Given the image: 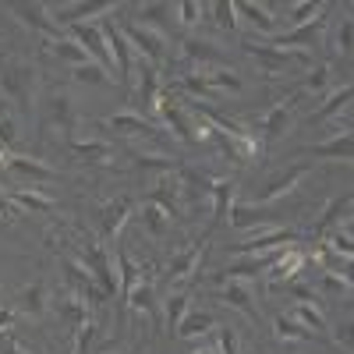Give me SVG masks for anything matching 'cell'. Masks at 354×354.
Returning a JSON list of instances; mask_svg holds the SVG:
<instances>
[{
  "label": "cell",
  "mask_w": 354,
  "mask_h": 354,
  "mask_svg": "<svg viewBox=\"0 0 354 354\" xmlns=\"http://www.w3.org/2000/svg\"><path fill=\"white\" fill-rule=\"evenodd\" d=\"M205 11H213V15H216V25H220V28L234 32L238 18H234V4H230V0H220V4H205Z\"/></svg>",
  "instance_id": "47"
},
{
  "label": "cell",
  "mask_w": 354,
  "mask_h": 354,
  "mask_svg": "<svg viewBox=\"0 0 354 354\" xmlns=\"http://www.w3.org/2000/svg\"><path fill=\"white\" fill-rule=\"evenodd\" d=\"M135 312H142L145 319H156V298H153V283L149 280H138L131 290H128V298H124Z\"/></svg>",
  "instance_id": "26"
},
{
  "label": "cell",
  "mask_w": 354,
  "mask_h": 354,
  "mask_svg": "<svg viewBox=\"0 0 354 354\" xmlns=\"http://www.w3.org/2000/svg\"><path fill=\"white\" fill-rule=\"evenodd\" d=\"M11 11L18 15V21H25L28 28H36L39 39H61V32H57V21L46 15L50 8L46 4H11Z\"/></svg>",
  "instance_id": "10"
},
{
  "label": "cell",
  "mask_w": 354,
  "mask_h": 354,
  "mask_svg": "<svg viewBox=\"0 0 354 354\" xmlns=\"http://www.w3.org/2000/svg\"><path fill=\"white\" fill-rule=\"evenodd\" d=\"M0 167L18 174V177H28V181H53V177H57V170H50L46 163H39L32 156H18V153H8Z\"/></svg>",
  "instance_id": "15"
},
{
  "label": "cell",
  "mask_w": 354,
  "mask_h": 354,
  "mask_svg": "<svg viewBox=\"0 0 354 354\" xmlns=\"http://www.w3.org/2000/svg\"><path fill=\"white\" fill-rule=\"evenodd\" d=\"M326 78H330V71H326V68H319V71L308 78V88H312V93H319V88H326Z\"/></svg>",
  "instance_id": "54"
},
{
  "label": "cell",
  "mask_w": 354,
  "mask_h": 354,
  "mask_svg": "<svg viewBox=\"0 0 354 354\" xmlns=\"http://www.w3.org/2000/svg\"><path fill=\"white\" fill-rule=\"evenodd\" d=\"M93 337H96V322L93 319H85L82 326H78V340H75V354H93L88 347H93Z\"/></svg>",
  "instance_id": "49"
},
{
  "label": "cell",
  "mask_w": 354,
  "mask_h": 354,
  "mask_svg": "<svg viewBox=\"0 0 354 354\" xmlns=\"http://www.w3.org/2000/svg\"><path fill=\"white\" fill-rule=\"evenodd\" d=\"M113 4H68V8H53V21L57 25H78L82 18H93L110 11Z\"/></svg>",
  "instance_id": "24"
},
{
  "label": "cell",
  "mask_w": 354,
  "mask_h": 354,
  "mask_svg": "<svg viewBox=\"0 0 354 354\" xmlns=\"http://www.w3.org/2000/svg\"><path fill=\"white\" fill-rule=\"evenodd\" d=\"M287 124H290V103H277L270 113L262 117V124H259V128L266 131V138L273 142V138H280V135L287 131Z\"/></svg>",
  "instance_id": "28"
},
{
  "label": "cell",
  "mask_w": 354,
  "mask_h": 354,
  "mask_svg": "<svg viewBox=\"0 0 354 354\" xmlns=\"http://www.w3.org/2000/svg\"><path fill=\"white\" fill-rule=\"evenodd\" d=\"M78 262L100 280L103 294H113V290H117V277H113V270H110V259H106L103 245H96V241L85 238V245H82V252H78Z\"/></svg>",
  "instance_id": "4"
},
{
  "label": "cell",
  "mask_w": 354,
  "mask_h": 354,
  "mask_svg": "<svg viewBox=\"0 0 354 354\" xmlns=\"http://www.w3.org/2000/svg\"><path fill=\"white\" fill-rule=\"evenodd\" d=\"M71 124H75V110H71V96L68 93H53L46 100V113H43V128H53L61 138L71 142Z\"/></svg>",
  "instance_id": "8"
},
{
  "label": "cell",
  "mask_w": 354,
  "mask_h": 354,
  "mask_svg": "<svg viewBox=\"0 0 354 354\" xmlns=\"http://www.w3.org/2000/svg\"><path fill=\"white\" fill-rule=\"evenodd\" d=\"M131 209H135V198H131V195H121V198L106 202L103 209H100V230H103V238L121 234V227H124V220L131 216Z\"/></svg>",
  "instance_id": "13"
},
{
  "label": "cell",
  "mask_w": 354,
  "mask_h": 354,
  "mask_svg": "<svg viewBox=\"0 0 354 354\" xmlns=\"http://www.w3.org/2000/svg\"><path fill=\"white\" fill-rule=\"evenodd\" d=\"M43 43V50H50L57 61H64V64H71V68H85V64H96L93 61V53H88L82 43H75V39H39Z\"/></svg>",
  "instance_id": "16"
},
{
  "label": "cell",
  "mask_w": 354,
  "mask_h": 354,
  "mask_svg": "<svg viewBox=\"0 0 354 354\" xmlns=\"http://www.w3.org/2000/svg\"><path fill=\"white\" fill-rule=\"evenodd\" d=\"M142 220H145V227H149L153 238H163V234H167V213L160 209V205L145 202V205H142Z\"/></svg>",
  "instance_id": "41"
},
{
  "label": "cell",
  "mask_w": 354,
  "mask_h": 354,
  "mask_svg": "<svg viewBox=\"0 0 354 354\" xmlns=\"http://www.w3.org/2000/svg\"><path fill=\"white\" fill-rule=\"evenodd\" d=\"M15 213H18V205H15L8 195H0V220H11Z\"/></svg>",
  "instance_id": "55"
},
{
  "label": "cell",
  "mask_w": 354,
  "mask_h": 354,
  "mask_svg": "<svg viewBox=\"0 0 354 354\" xmlns=\"http://www.w3.org/2000/svg\"><path fill=\"white\" fill-rule=\"evenodd\" d=\"M57 312H61L64 319H71L75 326H82V322L88 319V312H85V301L78 298V294H71V298H64L61 305H57Z\"/></svg>",
  "instance_id": "45"
},
{
  "label": "cell",
  "mask_w": 354,
  "mask_h": 354,
  "mask_svg": "<svg viewBox=\"0 0 354 354\" xmlns=\"http://www.w3.org/2000/svg\"><path fill=\"white\" fill-rule=\"evenodd\" d=\"M192 354H220V351H216V347L209 344V347H198V351H192Z\"/></svg>",
  "instance_id": "60"
},
{
  "label": "cell",
  "mask_w": 354,
  "mask_h": 354,
  "mask_svg": "<svg viewBox=\"0 0 354 354\" xmlns=\"http://www.w3.org/2000/svg\"><path fill=\"white\" fill-rule=\"evenodd\" d=\"M308 156H330V160H351V128L333 135L330 142H319L308 149Z\"/></svg>",
  "instance_id": "27"
},
{
  "label": "cell",
  "mask_w": 354,
  "mask_h": 354,
  "mask_svg": "<svg viewBox=\"0 0 354 354\" xmlns=\"http://www.w3.org/2000/svg\"><path fill=\"white\" fill-rule=\"evenodd\" d=\"M347 103H351V85H344L340 93H333V96H330L326 103H322V106H319V110H315V113L308 117V121H312V124H322V121H326V117H333V113H337V110H344Z\"/></svg>",
  "instance_id": "35"
},
{
  "label": "cell",
  "mask_w": 354,
  "mask_h": 354,
  "mask_svg": "<svg viewBox=\"0 0 354 354\" xmlns=\"http://www.w3.org/2000/svg\"><path fill=\"white\" fill-rule=\"evenodd\" d=\"M301 266H305V255L301 252H294V248H287V252H280L270 266H266V270H270V273H266V277H270V283L277 287V283H283V280H290L294 273H298L301 270Z\"/></svg>",
  "instance_id": "19"
},
{
  "label": "cell",
  "mask_w": 354,
  "mask_h": 354,
  "mask_svg": "<svg viewBox=\"0 0 354 354\" xmlns=\"http://www.w3.org/2000/svg\"><path fill=\"white\" fill-rule=\"evenodd\" d=\"M198 75L209 82L213 88H230V93H241V78L234 75L230 68H227V71H198Z\"/></svg>",
  "instance_id": "44"
},
{
  "label": "cell",
  "mask_w": 354,
  "mask_h": 354,
  "mask_svg": "<svg viewBox=\"0 0 354 354\" xmlns=\"http://www.w3.org/2000/svg\"><path fill=\"white\" fill-rule=\"evenodd\" d=\"M181 53L188 57V61H195L198 68H205V64H227V53L216 50L213 43H205V39H181Z\"/></svg>",
  "instance_id": "20"
},
{
  "label": "cell",
  "mask_w": 354,
  "mask_h": 354,
  "mask_svg": "<svg viewBox=\"0 0 354 354\" xmlns=\"http://www.w3.org/2000/svg\"><path fill=\"white\" fill-rule=\"evenodd\" d=\"M234 11H241L252 25L262 28V32H273V28H277V18H273V15H266L262 4H252V0H238V4H234Z\"/></svg>",
  "instance_id": "32"
},
{
  "label": "cell",
  "mask_w": 354,
  "mask_h": 354,
  "mask_svg": "<svg viewBox=\"0 0 354 354\" xmlns=\"http://www.w3.org/2000/svg\"><path fill=\"white\" fill-rule=\"evenodd\" d=\"M71 75H75V82H85V85H106V82H110V78H106V68H100V64L71 68Z\"/></svg>",
  "instance_id": "46"
},
{
  "label": "cell",
  "mask_w": 354,
  "mask_h": 354,
  "mask_svg": "<svg viewBox=\"0 0 354 354\" xmlns=\"http://www.w3.org/2000/svg\"><path fill=\"white\" fill-rule=\"evenodd\" d=\"M181 85L188 88V93L195 96V100H216V88L205 82L198 71H181Z\"/></svg>",
  "instance_id": "36"
},
{
  "label": "cell",
  "mask_w": 354,
  "mask_h": 354,
  "mask_svg": "<svg viewBox=\"0 0 354 354\" xmlns=\"http://www.w3.org/2000/svg\"><path fill=\"white\" fill-rule=\"evenodd\" d=\"M135 163L142 170H177V160L167 153H135Z\"/></svg>",
  "instance_id": "42"
},
{
  "label": "cell",
  "mask_w": 354,
  "mask_h": 354,
  "mask_svg": "<svg viewBox=\"0 0 354 354\" xmlns=\"http://www.w3.org/2000/svg\"><path fill=\"white\" fill-rule=\"evenodd\" d=\"M71 39H75V43H82L88 53H93V61H96L100 68H113L110 50H106V39H103V25L78 21V25H71Z\"/></svg>",
  "instance_id": "7"
},
{
  "label": "cell",
  "mask_w": 354,
  "mask_h": 354,
  "mask_svg": "<svg viewBox=\"0 0 354 354\" xmlns=\"http://www.w3.org/2000/svg\"><path fill=\"white\" fill-rule=\"evenodd\" d=\"M230 223L238 227V230H245V227H259V230L273 227V223H270V216H266V213H255V209H248V205H230Z\"/></svg>",
  "instance_id": "33"
},
{
  "label": "cell",
  "mask_w": 354,
  "mask_h": 354,
  "mask_svg": "<svg viewBox=\"0 0 354 354\" xmlns=\"http://www.w3.org/2000/svg\"><path fill=\"white\" fill-rule=\"evenodd\" d=\"M213 330V315L209 312H185V319L177 322V337H198V333H209Z\"/></svg>",
  "instance_id": "30"
},
{
  "label": "cell",
  "mask_w": 354,
  "mask_h": 354,
  "mask_svg": "<svg viewBox=\"0 0 354 354\" xmlns=\"http://www.w3.org/2000/svg\"><path fill=\"white\" fill-rule=\"evenodd\" d=\"M202 252H205V241H195L188 252H181L174 262H170V270H167V280L170 283H188L198 270V262H202Z\"/></svg>",
  "instance_id": "17"
},
{
  "label": "cell",
  "mask_w": 354,
  "mask_h": 354,
  "mask_svg": "<svg viewBox=\"0 0 354 354\" xmlns=\"http://www.w3.org/2000/svg\"><path fill=\"white\" fill-rule=\"evenodd\" d=\"M326 290H344V294H351V280H347V277H337V273H326Z\"/></svg>",
  "instance_id": "53"
},
{
  "label": "cell",
  "mask_w": 354,
  "mask_h": 354,
  "mask_svg": "<svg viewBox=\"0 0 354 354\" xmlns=\"http://www.w3.org/2000/svg\"><path fill=\"white\" fill-rule=\"evenodd\" d=\"M277 337H280V340H312V330H305L298 319L280 315V319H277Z\"/></svg>",
  "instance_id": "39"
},
{
  "label": "cell",
  "mask_w": 354,
  "mask_h": 354,
  "mask_svg": "<svg viewBox=\"0 0 354 354\" xmlns=\"http://www.w3.org/2000/svg\"><path fill=\"white\" fill-rule=\"evenodd\" d=\"M106 128L121 131V135H131V138H138V135H142V138H160V131H156V124L149 121V117H142V113H131V110L106 117Z\"/></svg>",
  "instance_id": "14"
},
{
  "label": "cell",
  "mask_w": 354,
  "mask_h": 354,
  "mask_svg": "<svg viewBox=\"0 0 354 354\" xmlns=\"http://www.w3.org/2000/svg\"><path fill=\"white\" fill-rule=\"evenodd\" d=\"M138 15H142V21H138V25H149V28H156V32H163V36H167L174 8H170V4H142V8H138Z\"/></svg>",
  "instance_id": "29"
},
{
  "label": "cell",
  "mask_w": 354,
  "mask_h": 354,
  "mask_svg": "<svg viewBox=\"0 0 354 354\" xmlns=\"http://www.w3.org/2000/svg\"><path fill=\"white\" fill-rule=\"evenodd\" d=\"M68 149L75 153V160L88 163V167H113L117 160V149L110 142H100V138H85V142H68Z\"/></svg>",
  "instance_id": "11"
},
{
  "label": "cell",
  "mask_w": 354,
  "mask_h": 354,
  "mask_svg": "<svg viewBox=\"0 0 354 354\" xmlns=\"http://www.w3.org/2000/svg\"><path fill=\"white\" fill-rule=\"evenodd\" d=\"M64 280L78 290V298L85 301V305H93V308H100L103 301H106V294H103V287H96L93 283V273L85 270V266L78 262V259H64Z\"/></svg>",
  "instance_id": "5"
},
{
  "label": "cell",
  "mask_w": 354,
  "mask_h": 354,
  "mask_svg": "<svg viewBox=\"0 0 354 354\" xmlns=\"http://www.w3.org/2000/svg\"><path fill=\"white\" fill-rule=\"evenodd\" d=\"M21 308H25L28 315H43V308H46V287H43V283L25 287V290H21Z\"/></svg>",
  "instance_id": "38"
},
{
  "label": "cell",
  "mask_w": 354,
  "mask_h": 354,
  "mask_svg": "<svg viewBox=\"0 0 354 354\" xmlns=\"http://www.w3.org/2000/svg\"><path fill=\"white\" fill-rule=\"evenodd\" d=\"M156 110L163 113V121L170 124V131H174L177 138H181V142H188V145H195V131H192V124H188V113H185L181 106L167 100V103H160Z\"/></svg>",
  "instance_id": "22"
},
{
  "label": "cell",
  "mask_w": 354,
  "mask_h": 354,
  "mask_svg": "<svg viewBox=\"0 0 354 354\" xmlns=\"http://www.w3.org/2000/svg\"><path fill=\"white\" fill-rule=\"evenodd\" d=\"M245 53L255 57V64L266 75H290L294 68H308L312 64V53L308 50H280V46H270V43H262V39H248L245 43Z\"/></svg>",
  "instance_id": "2"
},
{
  "label": "cell",
  "mask_w": 354,
  "mask_h": 354,
  "mask_svg": "<svg viewBox=\"0 0 354 354\" xmlns=\"http://www.w3.org/2000/svg\"><path fill=\"white\" fill-rule=\"evenodd\" d=\"M138 103L145 113H156L160 106V93H156V64H149L142 57V85H138Z\"/></svg>",
  "instance_id": "23"
},
{
  "label": "cell",
  "mask_w": 354,
  "mask_h": 354,
  "mask_svg": "<svg viewBox=\"0 0 354 354\" xmlns=\"http://www.w3.org/2000/svg\"><path fill=\"white\" fill-rule=\"evenodd\" d=\"M8 198L18 205V209H28V213H50L53 209V198L39 195V192H11Z\"/></svg>",
  "instance_id": "31"
},
{
  "label": "cell",
  "mask_w": 354,
  "mask_h": 354,
  "mask_svg": "<svg viewBox=\"0 0 354 354\" xmlns=\"http://www.w3.org/2000/svg\"><path fill=\"white\" fill-rule=\"evenodd\" d=\"M177 11H181V21H185V25H195V21H198V15H202V4H195V0H188V4H181Z\"/></svg>",
  "instance_id": "52"
},
{
  "label": "cell",
  "mask_w": 354,
  "mask_h": 354,
  "mask_svg": "<svg viewBox=\"0 0 354 354\" xmlns=\"http://www.w3.org/2000/svg\"><path fill=\"white\" fill-rule=\"evenodd\" d=\"M185 312H188V294H170V298H167V308H163L167 330H177V322L185 319Z\"/></svg>",
  "instance_id": "40"
},
{
  "label": "cell",
  "mask_w": 354,
  "mask_h": 354,
  "mask_svg": "<svg viewBox=\"0 0 354 354\" xmlns=\"http://www.w3.org/2000/svg\"><path fill=\"white\" fill-rule=\"evenodd\" d=\"M347 213H351V195H344V198H333V202L326 205V213L319 216V223H315V234H322L326 227H333V223H340V220H351Z\"/></svg>",
  "instance_id": "34"
},
{
  "label": "cell",
  "mask_w": 354,
  "mask_h": 354,
  "mask_svg": "<svg viewBox=\"0 0 354 354\" xmlns=\"http://www.w3.org/2000/svg\"><path fill=\"white\" fill-rule=\"evenodd\" d=\"M294 319L305 322V326L312 330H326V315H322V308L308 305V301H298V308H294Z\"/></svg>",
  "instance_id": "43"
},
{
  "label": "cell",
  "mask_w": 354,
  "mask_h": 354,
  "mask_svg": "<svg viewBox=\"0 0 354 354\" xmlns=\"http://www.w3.org/2000/svg\"><path fill=\"white\" fill-rule=\"evenodd\" d=\"M11 326V308H0V330Z\"/></svg>",
  "instance_id": "58"
},
{
  "label": "cell",
  "mask_w": 354,
  "mask_h": 354,
  "mask_svg": "<svg viewBox=\"0 0 354 354\" xmlns=\"http://www.w3.org/2000/svg\"><path fill=\"white\" fill-rule=\"evenodd\" d=\"M220 351L223 354H238V333H234V326L220 330Z\"/></svg>",
  "instance_id": "51"
},
{
  "label": "cell",
  "mask_w": 354,
  "mask_h": 354,
  "mask_svg": "<svg viewBox=\"0 0 354 354\" xmlns=\"http://www.w3.org/2000/svg\"><path fill=\"white\" fill-rule=\"evenodd\" d=\"M149 202L160 205L163 213L170 216H185V205H181V188H177V181H160V188L149 192Z\"/></svg>",
  "instance_id": "21"
},
{
  "label": "cell",
  "mask_w": 354,
  "mask_h": 354,
  "mask_svg": "<svg viewBox=\"0 0 354 354\" xmlns=\"http://www.w3.org/2000/svg\"><path fill=\"white\" fill-rule=\"evenodd\" d=\"M337 50H340V53H351V15L340 18V28H337Z\"/></svg>",
  "instance_id": "50"
},
{
  "label": "cell",
  "mask_w": 354,
  "mask_h": 354,
  "mask_svg": "<svg viewBox=\"0 0 354 354\" xmlns=\"http://www.w3.org/2000/svg\"><path fill=\"white\" fill-rule=\"evenodd\" d=\"M18 142V131H15V121H11V113H8V106L0 103V145L4 149H11V145Z\"/></svg>",
  "instance_id": "48"
},
{
  "label": "cell",
  "mask_w": 354,
  "mask_h": 354,
  "mask_svg": "<svg viewBox=\"0 0 354 354\" xmlns=\"http://www.w3.org/2000/svg\"><path fill=\"white\" fill-rule=\"evenodd\" d=\"M308 174V167L305 163H298V167H290L287 174H277V177H270L266 181V188H259V195H255V202L259 205H266V202H277L280 195H287V192H294L298 188V181Z\"/></svg>",
  "instance_id": "12"
},
{
  "label": "cell",
  "mask_w": 354,
  "mask_h": 354,
  "mask_svg": "<svg viewBox=\"0 0 354 354\" xmlns=\"http://www.w3.org/2000/svg\"><path fill=\"white\" fill-rule=\"evenodd\" d=\"M124 32V39H131L135 43V50L145 57L149 64H156V61H163L167 57V36L163 32H156V28H149V25H138V21H124V25H117Z\"/></svg>",
  "instance_id": "3"
},
{
  "label": "cell",
  "mask_w": 354,
  "mask_h": 354,
  "mask_svg": "<svg viewBox=\"0 0 354 354\" xmlns=\"http://www.w3.org/2000/svg\"><path fill=\"white\" fill-rule=\"evenodd\" d=\"M117 266H121V280H117V290L128 298V290L138 283V270H135V262L128 259V252L124 248H117Z\"/></svg>",
  "instance_id": "37"
},
{
  "label": "cell",
  "mask_w": 354,
  "mask_h": 354,
  "mask_svg": "<svg viewBox=\"0 0 354 354\" xmlns=\"http://www.w3.org/2000/svg\"><path fill=\"white\" fill-rule=\"evenodd\" d=\"M223 301H227L230 308H238V312H245L248 319H259L255 298H252V290H248L245 283H234V280H227V290H223Z\"/></svg>",
  "instance_id": "25"
},
{
  "label": "cell",
  "mask_w": 354,
  "mask_h": 354,
  "mask_svg": "<svg viewBox=\"0 0 354 354\" xmlns=\"http://www.w3.org/2000/svg\"><path fill=\"white\" fill-rule=\"evenodd\" d=\"M205 185H209V195H213V227H216L230 213L234 181H230V177H209V174H205Z\"/></svg>",
  "instance_id": "18"
},
{
  "label": "cell",
  "mask_w": 354,
  "mask_h": 354,
  "mask_svg": "<svg viewBox=\"0 0 354 354\" xmlns=\"http://www.w3.org/2000/svg\"><path fill=\"white\" fill-rule=\"evenodd\" d=\"M337 340H344V344H351V330H347V326H337Z\"/></svg>",
  "instance_id": "59"
},
{
  "label": "cell",
  "mask_w": 354,
  "mask_h": 354,
  "mask_svg": "<svg viewBox=\"0 0 354 354\" xmlns=\"http://www.w3.org/2000/svg\"><path fill=\"white\" fill-rule=\"evenodd\" d=\"M298 234H294L290 227H266L259 230L252 241H241V245H234V252L238 255H262V252H280L283 245H290Z\"/></svg>",
  "instance_id": "6"
},
{
  "label": "cell",
  "mask_w": 354,
  "mask_h": 354,
  "mask_svg": "<svg viewBox=\"0 0 354 354\" xmlns=\"http://www.w3.org/2000/svg\"><path fill=\"white\" fill-rule=\"evenodd\" d=\"M103 39H106V50H110V61H113V68H117V78L128 82V78H131V46H128L124 32H121L113 21H106V25H103Z\"/></svg>",
  "instance_id": "9"
},
{
  "label": "cell",
  "mask_w": 354,
  "mask_h": 354,
  "mask_svg": "<svg viewBox=\"0 0 354 354\" xmlns=\"http://www.w3.org/2000/svg\"><path fill=\"white\" fill-rule=\"evenodd\" d=\"M0 93H4V100H11V106L18 113H32L36 110V93H39V71L32 64H8L4 71H0Z\"/></svg>",
  "instance_id": "1"
},
{
  "label": "cell",
  "mask_w": 354,
  "mask_h": 354,
  "mask_svg": "<svg viewBox=\"0 0 354 354\" xmlns=\"http://www.w3.org/2000/svg\"><path fill=\"white\" fill-rule=\"evenodd\" d=\"M121 354H131V351H121Z\"/></svg>",
  "instance_id": "61"
},
{
  "label": "cell",
  "mask_w": 354,
  "mask_h": 354,
  "mask_svg": "<svg viewBox=\"0 0 354 354\" xmlns=\"http://www.w3.org/2000/svg\"><path fill=\"white\" fill-rule=\"evenodd\" d=\"M4 354H32V351H25V347H21L18 340H11V344L4 347Z\"/></svg>",
  "instance_id": "57"
},
{
  "label": "cell",
  "mask_w": 354,
  "mask_h": 354,
  "mask_svg": "<svg viewBox=\"0 0 354 354\" xmlns=\"http://www.w3.org/2000/svg\"><path fill=\"white\" fill-rule=\"evenodd\" d=\"M290 294H294L298 301H308V298H312V290H308L305 283H294V287H290Z\"/></svg>",
  "instance_id": "56"
}]
</instances>
